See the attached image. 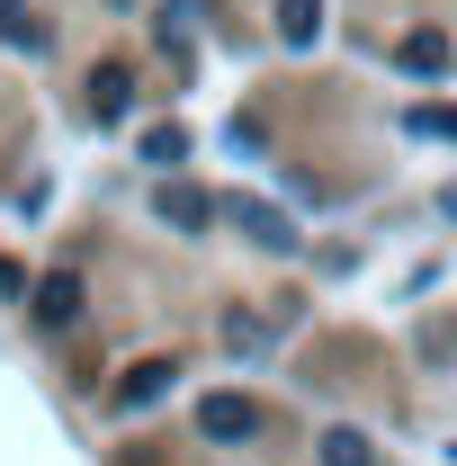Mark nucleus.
<instances>
[{"instance_id": "423d86ee", "label": "nucleus", "mask_w": 457, "mask_h": 466, "mask_svg": "<svg viewBox=\"0 0 457 466\" xmlns=\"http://www.w3.org/2000/svg\"><path fill=\"white\" fill-rule=\"evenodd\" d=\"M207 216H216V198H207V188H162V225L198 233V225H207Z\"/></svg>"}, {"instance_id": "f03ea898", "label": "nucleus", "mask_w": 457, "mask_h": 466, "mask_svg": "<svg viewBox=\"0 0 457 466\" xmlns=\"http://www.w3.org/2000/svg\"><path fill=\"white\" fill-rule=\"evenodd\" d=\"M72 314H81V279H72V269H55V279H36V323H72Z\"/></svg>"}, {"instance_id": "9b49d317", "label": "nucleus", "mask_w": 457, "mask_h": 466, "mask_svg": "<svg viewBox=\"0 0 457 466\" xmlns=\"http://www.w3.org/2000/svg\"><path fill=\"white\" fill-rule=\"evenodd\" d=\"M179 153H188V135H179V126H153V135H144V162H162V171H171Z\"/></svg>"}, {"instance_id": "f257e3e1", "label": "nucleus", "mask_w": 457, "mask_h": 466, "mask_svg": "<svg viewBox=\"0 0 457 466\" xmlns=\"http://www.w3.org/2000/svg\"><path fill=\"white\" fill-rule=\"evenodd\" d=\"M198 431H207V440H251L260 412L242 404V395H207V404H198Z\"/></svg>"}, {"instance_id": "f8f14e48", "label": "nucleus", "mask_w": 457, "mask_h": 466, "mask_svg": "<svg viewBox=\"0 0 457 466\" xmlns=\"http://www.w3.org/2000/svg\"><path fill=\"white\" fill-rule=\"evenodd\" d=\"M126 466H144V458H126Z\"/></svg>"}, {"instance_id": "0eeeda50", "label": "nucleus", "mask_w": 457, "mask_h": 466, "mask_svg": "<svg viewBox=\"0 0 457 466\" xmlns=\"http://www.w3.org/2000/svg\"><path fill=\"white\" fill-rule=\"evenodd\" d=\"M162 386H171V368H162V359H144V368H126V386H117V404H126V412H144L153 395H162Z\"/></svg>"}, {"instance_id": "6e6552de", "label": "nucleus", "mask_w": 457, "mask_h": 466, "mask_svg": "<svg viewBox=\"0 0 457 466\" xmlns=\"http://www.w3.org/2000/svg\"><path fill=\"white\" fill-rule=\"evenodd\" d=\"M314 449H323V466H377V449H368L359 431H323Z\"/></svg>"}, {"instance_id": "9d476101", "label": "nucleus", "mask_w": 457, "mask_h": 466, "mask_svg": "<svg viewBox=\"0 0 457 466\" xmlns=\"http://www.w3.org/2000/svg\"><path fill=\"white\" fill-rule=\"evenodd\" d=\"M0 36H9V46H46V27H36L18 0H0Z\"/></svg>"}, {"instance_id": "1a4fd4ad", "label": "nucleus", "mask_w": 457, "mask_h": 466, "mask_svg": "<svg viewBox=\"0 0 457 466\" xmlns=\"http://www.w3.org/2000/svg\"><path fill=\"white\" fill-rule=\"evenodd\" d=\"M233 216H242V233H251V242H269V251H287V242H296V233L279 225V207H233Z\"/></svg>"}, {"instance_id": "39448f33", "label": "nucleus", "mask_w": 457, "mask_h": 466, "mask_svg": "<svg viewBox=\"0 0 457 466\" xmlns=\"http://www.w3.org/2000/svg\"><path fill=\"white\" fill-rule=\"evenodd\" d=\"M323 36V0H279V46H314Z\"/></svg>"}, {"instance_id": "7ed1b4c3", "label": "nucleus", "mask_w": 457, "mask_h": 466, "mask_svg": "<svg viewBox=\"0 0 457 466\" xmlns=\"http://www.w3.org/2000/svg\"><path fill=\"white\" fill-rule=\"evenodd\" d=\"M395 55H403V72H421V81H431V72H449V27H412Z\"/></svg>"}, {"instance_id": "20e7f679", "label": "nucleus", "mask_w": 457, "mask_h": 466, "mask_svg": "<svg viewBox=\"0 0 457 466\" xmlns=\"http://www.w3.org/2000/svg\"><path fill=\"white\" fill-rule=\"evenodd\" d=\"M126 90H135V81H126V63H99V72H90V116H99V126L126 116Z\"/></svg>"}]
</instances>
